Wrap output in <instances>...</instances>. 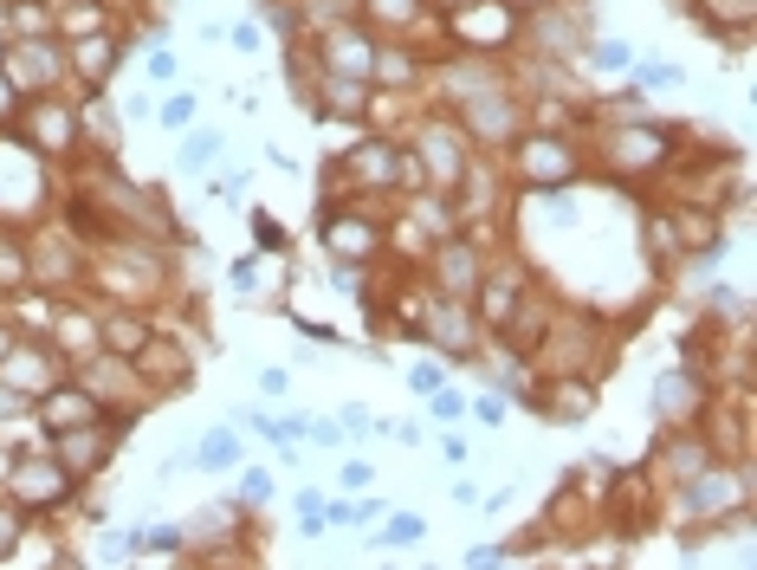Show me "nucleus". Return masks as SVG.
<instances>
[{
    "mask_svg": "<svg viewBox=\"0 0 757 570\" xmlns=\"http://www.w3.org/2000/svg\"><path fill=\"white\" fill-rule=\"evenodd\" d=\"M512 169L525 175V188L538 195V188H563L576 175V156H570V143H557V137H544V130H525V137L512 143Z\"/></svg>",
    "mask_w": 757,
    "mask_h": 570,
    "instance_id": "obj_1",
    "label": "nucleus"
},
{
    "mask_svg": "<svg viewBox=\"0 0 757 570\" xmlns=\"http://www.w3.org/2000/svg\"><path fill=\"white\" fill-rule=\"evenodd\" d=\"M324 247L337 253V260H350V266H369L376 260V221H369V214H330Z\"/></svg>",
    "mask_w": 757,
    "mask_h": 570,
    "instance_id": "obj_2",
    "label": "nucleus"
},
{
    "mask_svg": "<svg viewBox=\"0 0 757 570\" xmlns=\"http://www.w3.org/2000/svg\"><path fill=\"white\" fill-rule=\"evenodd\" d=\"M415 156H428V188H440V182H453V175L466 169V149H460V130H447V124H428L415 137Z\"/></svg>",
    "mask_w": 757,
    "mask_h": 570,
    "instance_id": "obj_3",
    "label": "nucleus"
},
{
    "mask_svg": "<svg viewBox=\"0 0 757 570\" xmlns=\"http://www.w3.org/2000/svg\"><path fill=\"white\" fill-rule=\"evenodd\" d=\"M369 59H376V46H369L356 26H330V33H324V72L363 78V85H369Z\"/></svg>",
    "mask_w": 757,
    "mask_h": 570,
    "instance_id": "obj_4",
    "label": "nucleus"
},
{
    "mask_svg": "<svg viewBox=\"0 0 757 570\" xmlns=\"http://www.w3.org/2000/svg\"><path fill=\"white\" fill-rule=\"evenodd\" d=\"M434 273H440V285H447V298H473V285H479V260H473V247H466V240H440Z\"/></svg>",
    "mask_w": 757,
    "mask_h": 570,
    "instance_id": "obj_5",
    "label": "nucleus"
},
{
    "mask_svg": "<svg viewBox=\"0 0 757 570\" xmlns=\"http://www.w3.org/2000/svg\"><path fill=\"white\" fill-rule=\"evenodd\" d=\"M667 137H673V130H654V124L609 130V156L615 162H654V156H667Z\"/></svg>",
    "mask_w": 757,
    "mask_h": 570,
    "instance_id": "obj_6",
    "label": "nucleus"
},
{
    "mask_svg": "<svg viewBox=\"0 0 757 570\" xmlns=\"http://www.w3.org/2000/svg\"><path fill=\"white\" fill-rule=\"evenodd\" d=\"M466 130H473L479 143H505L512 137V104H505V91H486V98L466 111Z\"/></svg>",
    "mask_w": 757,
    "mask_h": 570,
    "instance_id": "obj_7",
    "label": "nucleus"
},
{
    "mask_svg": "<svg viewBox=\"0 0 757 570\" xmlns=\"http://www.w3.org/2000/svg\"><path fill=\"white\" fill-rule=\"evenodd\" d=\"M473 298H479L486 331H505V324H512V311H518V279H479Z\"/></svg>",
    "mask_w": 757,
    "mask_h": 570,
    "instance_id": "obj_8",
    "label": "nucleus"
},
{
    "mask_svg": "<svg viewBox=\"0 0 757 570\" xmlns=\"http://www.w3.org/2000/svg\"><path fill=\"white\" fill-rule=\"evenodd\" d=\"M195 467H201V473L240 467V434H233V428H208V434L195 441Z\"/></svg>",
    "mask_w": 757,
    "mask_h": 570,
    "instance_id": "obj_9",
    "label": "nucleus"
},
{
    "mask_svg": "<svg viewBox=\"0 0 757 570\" xmlns=\"http://www.w3.org/2000/svg\"><path fill=\"white\" fill-rule=\"evenodd\" d=\"M220 156H227V137H220V130H195V137L175 149V169L182 175H208Z\"/></svg>",
    "mask_w": 757,
    "mask_h": 570,
    "instance_id": "obj_10",
    "label": "nucleus"
},
{
    "mask_svg": "<svg viewBox=\"0 0 757 570\" xmlns=\"http://www.w3.org/2000/svg\"><path fill=\"white\" fill-rule=\"evenodd\" d=\"M635 91H680L686 85V65L680 59H635Z\"/></svg>",
    "mask_w": 757,
    "mask_h": 570,
    "instance_id": "obj_11",
    "label": "nucleus"
},
{
    "mask_svg": "<svg viewBox=\"0 0 757 570\" xmlns=\"http://www.w3.org/2000/svg\"><path fill=\"white\" fill-rule=\"evenodd\" d=\"M117 39H110V33H91V46H78V72H85L91 78V85H104V78H110V65H117Z\"/></svg>",
    "mask_w": 757,
    "mask_h": 570,
    "instance_id": "obj_12",
    "label": "nucleus"
},
{
    "mask_svg": "<svg viewBox=\"0 0 757 570\" xmlns=\"http://www.w3.org/2000/svg\"><path fill=\"white\" fill-rule=\"evenodd\" d=\"M220 39H227L240 59H259V52H266V26H259V20H233V26H220Z\"/></svg>",
    "mask_w": 757,
    "mask_h": 570,
    "instance_id": "obj_13",
    "label": "nucleus"
},
{
    "mask_svg": "<svg viewBox=\"0 0 757 570\" xmlns=\"http://www.w3.org/2000/svg\"><path fill=\"white\" fill-rule=\"evenodd\" d=\"M589 65H596V72H628V65H635V46H628V39H596V46H589Z\"/></svg>",
    "mask_w": 757,
    "mask_h": 570,
    "instance_id": "obj_14",
    "label": "nucleus"
},
{
    "mask_svg": "<svg viewBox=\"0 0 757 570\" xmlns=\"http://www.w3.org/2000/svg\"><path fill=\"white\" fill-rule=\"evenodd\" d=\"M85 130H98V149H104V156L117 149V117H110V104H104V98H91V111H85Z\"/></svg>",
    "mask_w": 757,
    "mask_h": 570,
    "instance_id": "obj_15",
    "label": "nucleus"
},
{
    "mask_svg": "<svg viewBox=\"0 0 757 570\" xmlns=\"http://www.w3.org/2000/svg\"><path fill=\"white\" fill-rule=\"evenodd\" d=\"M382 538H389V545H421V538H428V519H415V512H395Z\"/></svg>",
    "mask_w": 757,
    "mask_h": 570,
    "instance_id": "obj_16",
    "label": "nucleus"
},
{
    "mask_svg": "<svg viewBox=\"0 0 757 570\" xmlns=\"http://www.w3.org/2000/svg\"><path fill=\"white\" fill-rule=\"evenodd\" d=\"M363 7L376 13L382 26H408V20H415V13H421V0H363Z\"/></svg>",
    "mask_w": 757,
    "mask_h": 570,
    "instance_id": "obj_17",
    "label": "nucleus"
},
{
    "mask_svg": "<svg viewBox=\"0 0 757 570\" xmlns=\"http://www.w3.org/2000/svg\"><path fill=\"white\" fill-rule=\"evenodd\" d=\"M428 409H434V422H460V415H466V396L440 383V389H428Z\"/></svg>",
    "mask_w": 757,
    "mask_h": 570,
    "instance_id": "obj_18",
    "label": "nucleus"
},
{
    "mask_svg": "<svg viewBox=\"0 0 757 570\" xmlns=\"http://www.w3.org/2000/svg\"><path fill=\"white\" fill-rule=\"evenodd\" d=\"M240 499H246V506H266V499H272V473L266 467H246L240 473Z\"/></svg>",
    "mask_w": 757,
    "mask_h": 570,
    "instance_id": "obj_19",
    "label": "nucleus"
},
{
    "mask_svg": "<svg viewBox=\"0 0 757 570\" xmlns=\"http://www.w3.org/2000/svg\"><path fill=\"white\" fill-rule=\"evenodd\" d=\"M162 124H169V130H188V124H195V91H175V98L162 104Z\"/></svg>",
    "mask_w": 757,
    "mask_h": 570,
    "instance_id": "obj_20",
    "label": "nucleus"
},
{
    "mask_svg": "<svg viewBox=\"0 0 757 570\" xmlns=\"http://www.w3.org/2000/svg\"><path fill=\"white\" fill-rule=\"evenodd\" d=\"M104 337H110V350H143L149 344V331H143V324H130V318H117Z\"/></svg>",
    "mask_w": 757,
    "mask_h": 570,
    "instance_id": "obj_21",
    "label": "nucleus"
},
{
    "mask_svg": "<svg viewBox=\"0 0 757 570\" xmlns=\"http://www.w3.org/2000/svg\"><path fill=\"white\" fill-rule=\"evenodd\" d=\"M330 285H337L343 298H369V292H363V266H343V260H337V266H330Z\"/></svg>",
    "mask_w": 757,
    "mask_h": 570,
    "instance_id": "obj_22",
    "label": "nucleus"
},
{
    "mask_svg": "<svg viewBox=\"0 0 757 570\" xmlns=\"http://www.w3.org/2000/svg\"><path fill=\"white\" fill-rule=\"evenodd\" d=\"M253 227H259V247L266 253H285V234H279V221H272L266 208H253Z\"/></svg>",
    "mask_w": 757,
    "mask_h": 570,
    "instance_id": "obj_23",
    "label": "nucleus"
},
{
    "mask_svg": "<svg viewBox=\"0 0 757 570\" xmlns=\"http://www.w3.org/2000/svg\"><path fill=\"white\" fill-rule=\"evenodd\" d=\"M208 195H214V201H227V208H233V201L246 195V175H233V169H227V175H214V182H208Z\"/></svg>",
    "mask_w": 757,
    "mask_h": 570,
    "instance_id": "obj_24",
    "label": "nucleus"
},
{
    "mask_svg": "<svg viewBox=\"0 0 757 570\" xmlns=\"http://www.w3.org/2000/svg\"><path fill=\"white\" fill-rule=\"evenodd\" d=\"M143 72L156 78V85H169V78H175V52L169 46H149V65H143Z\"/></svg>",
    "mask_w": 757,
    "mask_h": 570,
    "instance_id": "obj_25",
    "label": "nucleus"
},
{
    "mask_svg": "<svg viewBox=\"0 0 757 570\" xmlns=\"http://www.w3.org/2000/svg\"><path fill=\"white\" fill-rule=\"evenodd\" d=\"M440 383H447L440 363H415V370H408V389H415V396H428V389H440Z\"/></svg>",
    "mask_w": 757,
    "mask_h": 570,
    "instance_id": "obj_26",
    "label": "nucleus"
},
{
    "mask_svg": "<svg viewBox=\"0 0 757 570\" xmlns=\"http://www.w3.org/2000/svg\"><path fill=\"white\" fill-rule=\"evenodd\" d=\"M466 564H473V570H492V564H505V545H473V551H466Z\"/></svg>",
    "mask_w": 757,
    "mask_h": 570,
    "instance_id": "obj_27",
    "label": "nucleus"
},
{
    "mask_svg": "<svg viewBox=\"0 0 757 570\" xmlns=\"http://www.w3.org/2000/svg\"><path fill=\"white\" fill-rule=\"evenodd\" d=\"M473 415H479L486 428H499V422H505V402H499V396H479V402H473Z\"/></svg>",
    "mask_w": 757,
    "mask_h": 570,
    "instance_id": "obj_28",
    "label": "nucleus"
},
{
    "mask_svg": "<svg viewBox=\"0 0 757 570\" xmlns=\"http://www.w3.org/2000/svg\"><path fill=\"white\" fill-rule=\"evenodd\" d=\"M227 279L240 285V292H253V279H259V260H233V266H227Z\"/></svg>",
    "mask_w": 757,
    "mask_h": 570,
    "instance_id": "obj_29",
    "label": "nucleus"
},
{
    "mask_svg": "<svg viewBox=\"0 0 757 570\" xmlns=\"http://www.w3.org/2000/svg\"><path fill=\"white\" fill-rule=\"evenodd\" d=\"M466 454H473V447H466L460 434H447V441H440V460H447V467H466Z\"/></svg>",
    "mask_w": 757,
    "mask_h": 570,
    "instance_id": "obj_30",
    "label": "nucleus"
},
{
    "mask_svg": "<svg viewBox=\"0 0 757 570\" xmlns=\"http://www.w3.org/2000/svg\"><path fill=\"white\" fill-rule=\"evenodd\" d=\"M447 7H466V0H447Z\"/></svg>",
    "mask_w": 757,
    "mask_h": 570,
    "instance_id": "obj_31",
    "label": "nucleus"
}]
</instances>
